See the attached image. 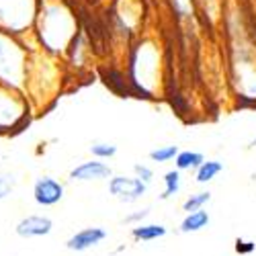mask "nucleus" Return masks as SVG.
<instances>
[{"instance_id":"1","label":"nucleus","mask_w":256,"mask_h":256,"mask_svg":"<svg viewBox=\"0 0 256 256\" xmlns=\"http://www.w3.org/2000/svg\"><path fill=\"white\" fill-rule=\"evenodd\" d=\"M148 190V184L142 182L138 176L130 178V176H113L109 180V193L119 199L121 203H134L138 199H142Z\"/></svg>"},{"instance_id":"16","label":"nucleus","mask_w":256,"mask_h":256,"mask_svg":"<svg viewBox=\"0 0 256 256\" xmlns=\"http://www.w3.org/2000/svg\"><path fill=\"white\" fill-rule=\"evenodd\" d=\"M148 216H150V209H144V211H140V213H134V216H127V218H125V224L140 222V220H144V218H148Z\"/></svg>"},{"instance_id":"3","label":"nucleus","mask_w":256,"mask_h":256,"mask_svg":"<svg viewBox=\"0 0 256 256\" xmlns=\"http://www.w3.org/2000/svg\"><path fill=\"white\" fill-rule=\"evenodd\" d=\"M106 236H109V234H106V230H102V228H84L68 238L66 248L70 252H86V250L102 244L106 240Z\"/></svg>"},{"instance_id":"15","label":"nucleus","mask_w":256,"mask_h":256,"mask_svg":"<svg viewBox=\"0 0 256 256\" xmlns=\"http://www.w3.org/2000/svg\"><path fill=\"white\" fill-rule=\"evenodd\" d=\"M136 174H138V178L142 180V182H150L152 178H154V172L148 166H144V164H136Z\"/></svg>"},{"instance_id":"2","label":"nucleus","mask_w":256,"mask_h":256,"mask_svg":"<svg viewBox=\"0 0 256 256\" xmlns=\"http://www.w3.org/2000/svg\"><path fill=\"white\" fill-rule=\"evenodd\" d=\"M33 199L41 207L58 205L64 199V184L52 176H41L33 184Z\"/></svg>"},{"instance_id":"6","label":"nucleus","mask_w":256,"mask_h":256,"mask_svg":"<svg viewBox=\"0 0 256 256\" xmlns=\"http://www.w3.org/2000/svg\"><path fill=\"white\" fill-rule=\"evenodd\" d=\"M166 232L168 230L164 226H160V224H138L132 230V236L138 242H154V240L164 238Z\"/></svg>"},{"instance_id":"7","label":"nucleus","mask_w":256,"mask_h":256,"mask_svg":"<svg viewBox=\"0 0 256 256\" xmlns=\"http://www.w3.org/2000/svg\"><path fill=\"white\" fill-rule=\"evenodd\" d=\"M211 218L207 211H193V213H186V218L180 222V232L182 234H195V232H201L209 226Z\"/></svg>"},{"instance_id":"9","label":"nucleus","mask_w":256,"mask_h":256,"mask_svg":"<svg viewBox=\"0 0 256 256\" xmlns=\"http://www.w3.org/2000/svg\"><path fill=\"white\" fill-rule=\"evenodd\" d=\"M224 170V164L222 162H216V160H209V162H203L201 168L197 170V182H209L213 180L220 172Z\"/></svg>"},{"instance_id":"5","label":"nucleus","mask_w":256,"mask_h":256,"mask_svg":"<svg viewBox=\"0 0 256 256\" xmlns=\"http://www.w3.org/2000/svg\"><path fill=\"white\" fill-rule=\"evenodd\" d=\"M111 176V168L109 164L98 162V160H90V162H82L76 168L70 170V178L78 180V182H90V180H102Z\"/></svg>"},{"instance_id":"12","label":"nucleus","mask_w":256,"mask_h":256,"mask_svg":"<svg viewBox=\"0 0 256 256\" xmlns=\"http://www.w3.org/2000/svg\"><path fill=\"white\" fill-rule=\"evenodd\" d=\"M176 156H178L176 146H164V148H158V150H152L150 152V158L154 162H168V160H172Z\"/></svg>"},{"instance_id":"11","label":"nucleus","mask_w":256,"mask_h":256,"mask_svg":"<svg viewBox=\"0 0 256 256\" xmlns=\"http://www.w3.org/2000/svg\"><path fill=\"white\" fill-rule=\"evenodd\" d=\"M211 201V193H207V190H203V193H197V195H190L186 201H184V205H182V209L186 211V213H193V211H201L207 203Z\"/></svg>"},{"instance_id":"8","label":"nucleus","mask_w":256,"mask_h":256,"mask_svg":"<svg viewBox=\"0 0 256 256\" xmlns=\"http://www.w3.org/2000/svg\"><path fill=\"white\" fill-rule=\"evenodd\" d=\"M205 162V158H203V154H199V152H178V156H176V168L178 170H190V168H201V164Z\"/></svg>"},{"instance_id":"14","label":"nucleus","mask_w":256,"mask_h":256,"mask_svg":"<svg viewBox=\"0 0 256 256\" xmlns=\"http://www.w3.org/2000/svg\"><path fill=\"white\" fill-rule=\"evenodd\" d=\"M12 190H14V178L10 174L0 172V201H4L6 197H10Z\"/></svg>"},{"instance_id":"10","label":"nucleus","mask_w":256,"mask_h":256,"mask_svg":"<svg viewBox=\"0 0 256 256\" xmlns=\"http://www.w3.org/2000/svg\"><path fill=\"white\" fill-rule=\"evenodd\" d=\"M164 193L160 195V199H170L172 195L178 193V188H180V174H178V170H170V172H166L164 176Z\"/></svg>"},{"instance_id":"17","label":"nucleus","mask_w":256,"mask_h":256,"mask_svg":"<svg viewBox=\"0 0 256 256\" xmlns=\"http://www.w3.org/2000/svg\"><path fill=\"white\" fill-rule=\"evenodd\" d=\"M244 244H246V242H240V240H238L236 250H238V252H252V250H254V244H252V242H248V246H244Z\"/></svg>"},{"instance_id":"13","label":"nucleus","mask_w":256,"mask_h":256,"mask_svg":"<svg viewBox=\"0 0 256 256\" xmlns=\"http://www.w3.org/2000/svg\"><path fill=\"white\" fill-rule=\"evenodd\" d=\"M90 152L96 158H113L117 154V146H113V144H94V146H90Z\"/></svg>"},{"instance_id":"4","label":"nucleus","mask_w":256,"mask_h":256,"mask_svg":"<svg viewBox=\"0 0 256 256\" xmlns=\"http://www.w3.org/2000/svg\"><path fill=\"white\" fill-rule=\"evenodd\" d=\"M54 230V222L46 216H27L23 218L16 226H14V232L18 238H44V236H50Z\"/></svg>"}]
</instances>
